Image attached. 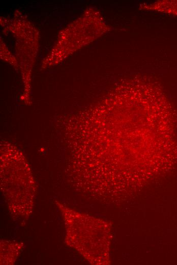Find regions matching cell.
<instances>
[{"instance_id": "6da1fadb", "label": "cell", "mask_w": 177, "mask_h": 265, "mask_svg": "<svg viewBox=\"0 0 177 265\" xmlns=\"http://www.w3.org/2000/svg\"><path fill=\"white\" fill-rule=\"evenodd\" d=\"M168 3L170 4V5L166 3L167 6L165 7H166L167 9L165 11L177 14V2L175 1L174 2H170Z\"/></svg>"}]
</instances>
